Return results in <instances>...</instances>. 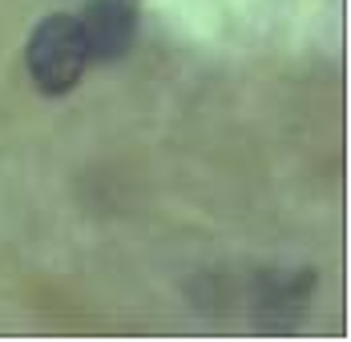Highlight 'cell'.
<instances>
[{
    "mask_svg": "<svg viewBox=\"0 0 351 342\" xmlns=\"http://www.w3.org/2000/svg\"><path fill=\"white\" fill-rule=\"evenodd\" d=\"M25 65H29V77L45 97H65L89 68V49H85L81 21L69 16V12L45 16L29 36Z\"/></svg>",
    "mask_w": 351,
    "mask_h": 342,
    "instance_id": "cell-1",
    "label": "cell"
},
{
    "mask_svg": "<svg viewBox=\"0 0 351 342\" xmlns=\"http://www.w3.org/2000/svg\"><path fill=\"white\" fill-rule=\"evenodd\" d=\"M77 21H81V33H85L89 61L109 65V61H117L134 49L141 12L138 0H85Z\"/></svg>",
    "mask_w": 351,
    "mask_h": 342,
    "instance_id": "cell-2",
    "label": "cell"
}]
</instances>
